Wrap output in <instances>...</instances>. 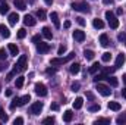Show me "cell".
<instances>
[{"mask_svg":"<svg viewBox=\"0 0 126 125\" xmlns=\"http://www.w3.org/2000/svg\"><path fill=\"white\" fill-rule=\"evenodd\" d=\"M72 9L76 10V12H82V13H88L91 10V6L87 3V1H73L72 4Z\"/></svg>","mask_w":126,"mask_h":125,"instance_id":"obj_1","label":"cell"},{"mask_svg":"<svg viewBox=\"0 0 126 125\" xmlns=\"http://www.w3.org/2000/svg\"><path fill=\"white\" fill-rule=\"evenodd\" d=\"M27 62H28V56H27V55L19 56L18 62L15 65V71H16V72H24V71L27 69Z\"/></svg>","mask_w":126,"mask_h":125,"instance_id":"obj_2","label":"cell"},{"mask_svg":"<svg viewBox=\"0 0 126 125\" xmlns=\"http://www.w3.org/2000/svg\"><path fill=\"white\" fill-rule=\"evenodd\" d=\"M75 58V53L72 52V53H69L66 58H53L51 61H50V65L51 66H59V65H63V63H66L67 61H70V59H73Z\"/></svg>","mask_w":126,"mask_h":125,"instance_id":"obj_3","label":"cell"},{"mask_svg":"<svg viewBox=\"0 0 126 125\" xmlns=\"http://www.w3.org/2000/svg\"><path fill=\"white\" fill-rule=\"evenodd\" d=\"M106 19H107V22H109L110 28L116 30V28L119 27V19H116V16H114V13H113V12L107 10V12H106Z\"/></svg>","mask_w":126,"mask_h":125,"instance_id":"obj_4","label":"cell"},{"mask_svg":"<svg viewBox=\"0 0 126 125\" xmlns=\"http://www.w3.org/2000/svg\"><path fill=\"white\" fill-rule=\"evenodd\" d=\"M97 90H98V93L101 94V96H104V97H109V96L111 94L110 87H109V85H104V84H101V83H97Z\"/></svg>","mask_w":126,"mask_h":125,"instance_id":"obj_5","label":"cell"},{"mask_svg":"<svg viewBox=\"0 0 126 125\" xmlns=\"http://www.w3.org/2000/svg\"><path fill=\"white\" fill-rule=\"evenodd\" d=\"M34 90H35V93L38 94V96H41V97L47 96V87H46L44 84H41V83H37V84L34 85Z\"/></svg>","mask_w":126,"mask_h":125,"instance_id":"obj_6","label":"cell"},{"mask_svg":"<svg viewBox=\"0 0 126 125\" xmlns=\"http://www.w3.org/2000/svg\"><path fill=\"white\" fill-rule=\"evenodd\" d=\"M43 106H44V104H43L41 102H35V103H32V106H31L30 110H31L32 115H40V112L43 110Z\"/></svg>","mask_w":126,"mask_h":125,"instance_id":"obj_7","label":"cell"},{"mask_svg":"<svg viewBox=\"0 0 126 125\" xmlns=\"http://www.w3.org/2000/svg\"><path fill=\"white\" fill-rule=\"evenodd\" d=\"M48 50H50V46H48L47 43H41V41H40V43L37 44V52H38L40 55H44V53H47Z\"/></svg>","mask_w":126,"mask_h":125,"instance_id":"obj_8","label":"cell"},{"mask_svg":"<svg viewBox=\"0 0 126 125\" xmlns=\"http://www.w3.org/2000/svg\"><path fill=\"white\" fill-rule=\"evenodd\" d=\"M73 38H75L78 43H82V41L85 40V32L82 31V30H75V31H73Z\"/></svg>","mask_w":126,"mask_h":125,"instance_id":"obj_9","label":"cell"},{"mask_svg":"<svg viewBox=\"0 0 126 125\" xmlns=\"http://www.w3.org/2000/svg\"><path fill=\"white\" fill-rule=\"evenodd\" d=\"M125 61H126V56L123 53H119L117 58H116V62H114V68H120V66L125 63Z\"/></svg>","mask_w":126,"mask_h":125,"instance_id":"obj_10","label":"cell"},{"mask_svg":"<svg viewBox=\"0 0 126 125\" xmlns=\"http://www.w3.org/2000/svg\"><path fill=\"white\" fill-rule=\"evenodd\" d=\"M24 24H25L27 27H34V25L37 24V21L32 18L31 15H25V16H24Z\"/></svg>","mask_w":126,"mask_h":125,"instance_id":"obj_11","label":"cell"},{"mask_svg":"<svg viewBox=\"0 0 126 125\" xmlns=\"http://www.w3.org/2000/svg\"><path fill=\"white\" fill-rule=\"evenodd\" d=\"M0 35L3 37V38H9L10 37V31H9V28L6 27V25H0Z\"/></svg>","mask_w":126,"mask_h":125,"instance_id":"obj_12","label":"cell"},{"mask_svg":"<svg viewBox=\"0 0 126 125\" xmlns=\"http://www.w3.org/2000/svg\"><path fill=\"white\" fill-rule=\"evenodd\" d=\"M50 18H51V21H53L54 27H56V28H60V21H59V15H57L56 12H51V13H50Z\"/></svg>","mask_w":126,"mask_h":125,"instance_id":"obj_13","label":"cell"},{"mask_svg":"<svg viewBox=\"0 0 126 125\" xmlns=\"http://www.w3.org/2000/svg\"><path fill=\"white\" fill-rule=\"evenodd\" d=\"M18 21H19V15L18 13H10L9 15V24L10 25H16Z\"/></svg>","mask_w":126,"mask_h":125,"instance_id":"obj_14","label":"cell"},{"mask_svg":"<svg viewBox=\"0 0 126 125\" xmlns=\"http://www.w3.org/2000/svg\"><path fill=\"white\" fill-rule=\"evenodd\" d=\"M100 43H101L103 47H107V46L110 44V40H109L107 34H101V35H100Z\"/></svg>","mask_w":126,"mask_h":125,"instance_id":"obj_15","label":"cell"},{"mask_svg":"<svg viewBox=\"0 0 126 125\" xmlns=\"http://www.w3.org/2000/svg\"><path fill=\"white\" fill-rule=\"evenodd\" d=\"M7 49H9V52H10V55H12V56H16V55L19 53L18 46H16V44H13V43H10V44L7 46Z\"/></svg>","mask_w":126,"mask_h":125,"instance_id":"obj_16","label":"cell"},{"mask_svg":"<svg viewBox=\"0 0 126 125\" xmlns=\"http://www.w3.org/2000/svg\"><path fill=\"white\" fill-rule=\"evenodd\" d=\"M69 71H70V74L76 75V74L81 71V65H79V63H72V65L69 66Z\"/></svg>","mask_w":126,"mask_h":125,"instance_id":"obj_17","label":"cell"},{"mask_svg":"<svg viewBox=\"0 0 126 125\" xmlns=\"http://www.w3.org/2000/svg\"><path fill=\"white\" fill-rule=\"evenodd\" d=\"M43 37L47 38V40H51V38H53V32H51V30H50L48 27H44V28H43Z\"/></svg>","mask_w":126,"mask_h":125,"instance_id":"obj_18","label":"cell"},{"mask_svg":"<svg viewBox=\"0 0 126 125\" xmlns=\"http://www.w3.org/2000/svg\"><path fill=\"white\" fill-rule=\"evenodd\" d=\"M13 3H15L16 9H19V10H25V9H27L25 0H13Z\"/></svg>","mask_w":126,"mask_h":125,"instance_id":"obj_19","label":"cell"},{"mask_svg":"<svg viewBox=\"0 0 126 125\" xmlns=\"http://www.w3.org/2000/svg\"><path fill=\"white\" fill-rule=\"evenodd\" d=\"M84 106V99L82 97H76L73 102V109H81Z\"/></svg>","mask_w":126,"mask_h":125,"instance_id":"obj_20","label":"cell"},{"mask_svg":"<svg viewBox=\"0 0 126 125\" xmlns=\"http://www.w3.org/2000/svg\"><path fill=\"white\" fill-rule=\"evenodd\" d=\"M100 68H101V66H100V63H97V62H95V63H93V65L90 66V69H88V72L94 75V74H97V72L100 71Z\"/></svg>","mask_w":126,"mask_h":125,"instance_id":"obj_21","label":"cell"},{"mask_svg":"<svg viewBox=\"0 0 126 125\" xmlns=\"http://www.w3.org/2000/svg\"><path fill=\"white\" fill-rule=\"evenodd\" d=\"M109 109H111V110H120V103L119 102H109Z\"/></svg>","mask_w":126,"mask_h":125,"instance_id":"obj_22","label":"cell"},{"mask_svg":"<svg viewBox=\"0 0 126 125\" xmlns=\"http://www.w3.org/2000/svg\"><path fill=\"white\" fill-rule=\"evenodd\" d=\"M72 118H73L72 110H66V112L63 113V121H64V122H70V121H72Z\"/></svg>","mask_w":126,"mask_h":125,"instance_id":"obj_23","label":"cell"},{"mask_svg":"<svg viewBox=\"0 0 126 125\" xmlns=\"http://www.w3.org/2000/svg\"><path fill=\"white\" fill-rule=\"evenodd\" d=\"M106 80L109 81V84H110L111 87H117V85H119V81H117V78H114V77H110V75H109Z\"/></svg>","mask_w":126,"mask_h":125,"instance_id":"obj_24","label":"cell"},{"mask_svg":"<svg viewBox=\"0 0 126 125\" xmlns=\"http://www.w3.org/2000/svg\"><path fill=\"white\" fill-rule=\"evenodd\" d=\"M93 25H94V28H97V30H101V28L104 27V22H103L101 19H98V18H95L94 21H93Z\"/></svg>","mask_w":126,"mask_h":125,"instance_id":"obj_25","label":"cell"},{"mask_svg":"<svg viewBox=\"0 0 126 125\" xmlns=\"http://www.w3.org/2000/svg\"><path fill=\"white\" fill-rule=\"evenodd\" d=\"M7 12H9V6H7V3H4V0H1V3H0V13L4 15Z\"/></svg>","mask_w":126,"mask_h":125,"instance_id":"obj_26","label":"cell"},{"mask_svg":"<svg viewBox=\"0 0 126 125\" xmlns=\"http://www.w3.org/2000/svg\"><path fill=\"white\" fill-rule=\"evenodd\" d=\"M31 100V97H30V94H25V96H22V97H19V106H22V104H25V103H28Z\"/></svg>","mask_w":126,"mask_h":125,"instance_id":"obj_27","label":"cell"},{"mask_svg":"<svg viewBox=\"0 0 126 125\" xmlns=\"http://www.w3.org/2000/svg\"><path fill=\"white\" fill-rule=\"evenodd\" d=\"M84 56H85V59L93 61L94 59V52L93 50H84Z\"/></svg>","mask_w":126,"mask_h":125,"instance_id":"obj_28","label":"cell"},{"mask_svg":"<svg viewBox=\"0 0 126 125\" xmlns=\"http://www.w3.org/2000/svg\"><path fill=\"white\" fill-rule=\"evenodd\" d=\"M24 81H25V77H18V78H16V81H15V84H16V88H22V85H24Z\"/></svg>","mask_w":126,"mask_h":125,"instance_id":"obj_29","label":"cell"},{"mask_svg":"<svg viewBox=\"0 0 126 125\" xmlns=\"http://www.w3.org/2000/svg\"><path fill=\"white\" fill-rule=\"evenodd\" d=\"M46 10H43V9H40V10H37V18L40 19V21H44L46 19Z\"/></svg>","mask_w":126,"mask_h":125,"instance_id":"obj_30","label":"cell"},{"mask_svg":"<svg viewBox=\"0 0 126 125\" xmlns=\"http://www.w3.org/2000/svg\"><path fill=\"white\" fill-rule=\"evenodd\" d=\"M110 59H111V53H110V52L103 53V56H101V61H103V62H110Z\"/></svg>","mask_w":126,"mask_h":125,"instance_id":"obj_31","label":"cell"},{"mask_svg":"<svg viewBox=\"0 0 126 125\" xmlns=\"http://www.w3.org/2000/svg\"><path fill=\"white\" fill-rule=\"evenodd\" d=\"M104 78H107V75H104V74H94V80L95 83H98V81H101V80H104Z\"/></svg>","mask_w":126,"mask_h":125,"instance_id":"obj_32","label":"cell"},{"mask_svg":"<svg viewBox=\"0 0 126 125\" xmlns=\"http://www.w3.org/2000/svg\"><path fill=\"white\" fill-rule=\"evenodd\" d=\"M16 106H19V97H15L9 107H10V110H15V107H16Z\"/></svg>","mask_w":126,"mask_h":125,"instance_id":"obj_33","label":"cell"},{"mask_svg":"<svg viewBox=\"0 0 126 125\" xmlns=\"http://www.w3.org/2000/svg\"><path fill=\"white\" fill-rule=\"evenodd\" d=\"M25 37H27V30H25V28H21V30L18 31V38L22 40V38H25Z\"/></svg>","mask_w":126,"mask_h":125,"instance_id":"obj_34","label":"cell"},{"mask_svg":"<svg viewBox=\"0 0 126 125\" xmlns=\"http://www.w3.org/2000/svg\"><path fill=\"white\" fill-rule=\"evenodd\" d=\"M100 109H101V106H100V104H91V106L88 107V110H90V112H98Z\"/></svg>","mask_w":126,"mask_h":125,"instance_id":"obj_35","label":"cell"},{"mask_svg":"<svg viewBox=\"0 0 126 125\" xmlns=\"http://www.w3.org/2000/svg\"><path fill=\"white\" fill-rule=\"evenodd\" d=\"M94 124H110V119H107V118H98Z\"/></svg>","mask_w":126,"mask_h":125,"instance_id":"obj_36","label":"cell"},{"mask_svg":"<svg viewBox=\"0 0 126 125\" xmlns=\"http://www.w3.org/2000/svg\"><path fill=\"white\" fill-rule=\"evenodd\" d=\"M116 122H117L119 125H120V124H125V122H126V113H125V115H120V116L116 119Z\"/></svg>","mask_w":126,"mask_h":125,"instance_id":"obj_37","label":"cell"},{"mask_svg":"<svg viewBox=\"0 0 126 125\" xmlns=\"http://www.w3.org/2000/svg\"><path fill=\"white\" fill-rule=\"evenodd\" d=\"M6 58H7V52L4 49H0V59L1 61H6Z\"/></svg>","mask_w":126,"mask_h":125,"instance_id":"obj_38","label":"cell"},{"mask_svg":"<svg viewBox=\"0 0 126 125\" xmlns=\"http://www.w3.org/2000/svg\"><path fill=\"white\" fill-rule=\"evenodd\" d=\"M70 88H72V91H78V90L81 88V84L76 81V83H73V84H72V87H70Z\"/></svg>","mask_w":126,"mask_h":125,"instance_id":"obj_39","label":"cell"},{"mask_svg":"<svg viewBox=\"0 0 126 125\" xmlns=\"http://www.w3.org/2000/svg\"><path fill=\"white\" fill-rule=\"evenodd\" d=\"M117 38H119V41H123V43H125V46H126V34H125V32H120V34L117 35Z\"/></svg>","mask_w":126,"mask_h":125,"instance_id":"obj_40","label":"cell"},{"mask_svg":"<svg viewBox=\"0 0 126 125\" xmlns=\"http://www.w3.org/2000/svg\"><path fill=\"white\" fill-rule=\"evenodd\" d=\"M76 22H78L81 27H84V25H85V21H84V18H82V16H78V18H76Z\"/></svg>","mask_w":126,"mask_h":125,"instance_id":"obj_41","label":"cell"},{"mask_svg":"<svg viewBox=\"0 0 126 125\" xmlns=\"http://www.w3.org/2000/svg\"><path fill=\"white\" fill-rule=\"evenodd\" d=\"M53 122H54V118H51V116H48L43 121V124H53Z\"/></svg>","mask_w":126,"mask_h":125,"instance_id":"obj_42","label":"cell"},{"mask_svg":"<svg viewBox=\"0 0 126 125\" xmlns=\"http://www.w3.org/2000/svg\"><path fill=\"white\" fill-rule=\"evenodd\" d=\"M40 41H41V37H40V35H34V37H32V43H35V44H38Z\"/></svg>","mask_w":126,"mask_h":125,"instance_id":"obj_43","label":"cell"},{"mask_svg":"<svg viewBox=\"0 0 126 125\" xmlns=\"http://www.w3.org/2000/svg\"><path fill=\"white\" fill-rule=\"evenodd\" d=\"M13 124L15 125H22L24 124V119H22V118H16V119L13 121Z\"/></svg>","mask_w":126,"mask_h":125,"instance_id":"obj_44","label":"cell"},{"mask_svg":"<svg viewBox=\"0 0 126 125\" xmlns=\"http://www.w3.org/2000/svg\"><path fill=\"white\" fill-rule=\"evenodd\" d=\"M64 52H66V46H60L59 50H57V55H63Z\"/></svg>","mask_w":126,"mask_h":125,"instance_id":"obj_45","label":"cell"},{"mask_svg":"<svg viewBox=\"0 0 126 125\" xmlns=\"http://www.w3.org/2000/svg\"><path fill=\"white\" fill-rule=\"evenodd\" d=\"M15 74H16V71L13 69V72H10V74H7V77H6V80H7V81H10V80L13 78V75H15Z\"/></svg>","mask_w":126,"mask_h":125,"instance_id":"obj_46","label":"cell"},{"mask_svg":"<svg viewBox=\"0 0 126 125\" xmlns=\"http://www.w3.org/2000/svg\"><path fill=\"white\" fill-rule=\"evenodd\" d=\"M46 72H47L48 75H53V74L56 72V69H54V68H47V71H46Z\"/></svg>","mask_w":126,"mask_h":125,"instance_id":"obj_47","label":"cell"},{"mask_svg":"<svg viewBox=\"0 0 126 125\" xmlns=\"http://www.w3.org/2000/svg\"><path fill=\"white\" fill-rule=\"evenodd\" d=\"M60 107H59V104L57 103H51V110H59Z\"/></svg>","mask_w":126,"mask_h":125,"instance_id":"obj_48","label":"cell"},{"mask_svg":"<svg viewBox=\"0 0 126 125\" xmlns=\"http://www.w3.org/2000/svg\"><path fill=\"white\" fill-rule=\"evenodd\" d=\"M0 119H1V121H3V122H6V121H7V119H9V118H7V115H4V113H3V115H1V116H0Z\"/></svg>","mask_w":126,"mask_h":125,"instance_id":"obj_49","label":"cell"},{"mask_svg":"<svg viewBox=\"0 0 126 125\" xmlns=\"http://www.w3.org/2000/svg\"><path fill=\"white\" fill-rule=\"evenodd\" d=\"M6 96H7V97H10V96H12V94H13V91H12V90H10V88H7V90H6Z\"/></svg>","mask_w":126,"mask_h":125,"instance_id":"obj_50","label":"cell"},{"mask_svg":"<svg viewBox=\"0 0 126 125\" xmlns=\"http://www.w3.org/2000/svg\"><path fill=\"white\" fill-rule=\"evenodd\" d=\"M116 13H117V15H122V13H123V9H122V7H117V9H116Z\"/></svg>","mask_w":126,"mask_h":125,"instance_id":"obj_51","label":"cell"},{"mask_svg":"<svg viewBox=\"0 0 126 125\" xmlns=\"http://www.w3.org/2000/svg\"><path fill=\"white\" fill-rule=\"evenodd\" d=\"M7 66H6V63H0V71H4Z\"/></svg>","mask_w":126,"mask_h":125,"instance_id":"obj_52","label":"cell"},{"mask_svg":"<svg viewBox=\"0 0 126 125\" xmlns=\"http://www.w3.org/2000/svg\"><path fill=\"white\" fill-rule=\"evenodd\" d=\"M87 97H88L90 100H94V96H93V93H87Z\"/></svg>","mask_w":126,"mask_h":125,"instance_id":"obj_53","label":"cell"},{"mask_svg":"<svg viewBox=\"0 0 126 125\" xmlns=\"http://www.w3.org/2000/svg\"><path fill=\"white\" fill-rule=\"evenodd\" d=\"M64 28H70V21H66L64 22Z\"/></svg>","mask_w":126,"mask_h":125,"instance_id":"obj_54","label":"cell"},{"mask_svg":"<svg viewBox=\"0 0 126 125\" xmlns=\"http://www.w3.org/2000/svg\"><path fill=\"white\" fill-rule=\"evenodd\" d=\"M103 3H104V4H109V3L111 4V3H113V0H103Z\"/></svg>","mask_w":126,"mask_h":125,"instance_id":"obj_55","label":"cell"},{"mask_svg":"<svg viewBox=\"0 0 126 125\" xmlns=\"http://www.w3.org/2000/svg\"><path fill=\"white\" fill-rule=\"evenodd\" d=\"M44 1H46L47 6H51V3H53V0H44Z\"/></svg>","mask_w":126,"mask_h":125,"instance_id":"obj_56","label":"cell"},{"mask_svg":"<svg viewBox=\"0 0 126 125\" xmlns=\"http://www.w3.org/2000/svg\"><path fill=\"white\" fill-rule=\"evenodd\" d=\"M122 94H123V97L126 99V88H123V90H122Z\"/></svg>","mask_w":126,"mask_h":125,"instance_id":"obj_57","label":"cell"},{"mask_svg":"<svg viewBox=\"0 0 126 125\" xmlns=\"http://www.w3.org/2000/svg\"><path fill=\"white\" fill-rule=\"evenodd\" d=\"M3 113H4V112H3V107H1V106H0V116H1V115H3Z\"/></svg>","mask_w":126,"mask_h":125,"instance_id":"obj_58","label":"cell"},{"mask_svg":"<svg viewBox=\"0 0 126 125\" xmlns=\"http://www.w3.org/2000/svg\"><path fill=\"white\" fill-rule=\"evenodd\" d=\"M123 83L126 84V74H123Z\"/></svg>","mask_w":126,"mask_h":125,"instance_id":"obj_59","label":"cell"},{"mask_svg":"<svg viewBox=\"0 0 126 125\" xmlns=\"http://www.w3.org/2000/svg\"><path fill=\"white\" fill-rule=\"evenodd\" d=\"M30 3H34V0H30Z\"/></svg>","mask_w":126,"mask_h":125,"instance_id":"obj_60","label":"cell"},{"mask_svg":"<svg viewBox=\"0 0 126 125\" xmlns=\"http://www.w3.org/2000/svg\"><path fill=\"white\" fill-rule=\"evenodd\" d=\"M0 91H1V85H0Z\"/></svg>","mask_w":126,"mask_h":125,"instance_id":"obj_61","label":"cell"}]
</instances>
